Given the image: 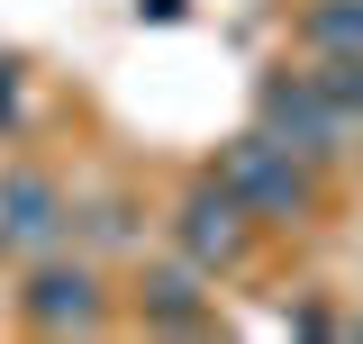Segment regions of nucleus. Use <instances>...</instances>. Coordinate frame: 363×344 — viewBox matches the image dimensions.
<instances>
[{"label": "nucleus", "mask_w": 363, "mask_h": 344, "mask_svg": "<svg viewBox=\"0 0 363 344\" xmlns=\"http://www.w3.org/2000/svg\"><path fill=\"white\" fill-rule=\"evenodd\" d=\"M0 118H9V64H0Z\"/></svg>", "instance_id": "nucleus-9"}, {"label": "nucleus", "mask_w": 363, "mask_h": 344, "mask_svg": "<svg viewBox=\"0 0 363 344\" xmlns=\"http://www.w3.org/2000/svg\"><path fill=\"white\" fill-rule=\"evenodd\" d=\"M218 181H227V190H236L255 217H281V227L318 209V190H309V154H291V145H281V136H264V127L236 136V145L218 154Z\"/></svg>", "instance_id": "nucleus-1"}, {"label": "nucleus", "mask_w": 363, "mask_h": 344, "mask_svg": "<svg viewBox=\"0 0 363 344\" xmlns=\"http://www.w3.org/2000/svg\"><path fill=\"white\" fill-rule=\"evenodd\" d=\"M145 308H155L164 326H200V317H209V308H200V263L182 254L173 272H155V281H145Z\"/></svg>", "instance_id": "nucleus-6"}, {"label": "nucleus", "mask_w": 363, "mask_h": 344, "mask_svg": "<svg viewBox=\"0 0 363 344\" xmlns=\"http://www.w3.org/2000/svg\"><path fill=\"white\" fill-rule=\"evenodd\" d=\"M264 136H281L291 154L327 164V154H345V136H354V109H336V100H327L309 73H281V82H264Z\"/></svg>", "instance_id": "nucleus-2"}, {"label": "nucleus", "mask_w": 363, "mask_h": 344, "mask_svg": "<svg viewBox=\"0 0 363 344\" xmlns=\"http://www.w3.org/2000/svg\"><path fill=\"white\" fill-rule=\"evenodd\" d=\"M18 317H28L37 336H91V326H100V281H91V263H37L28 290H18Z\"/></svg>", "instance_id": "nucleus-4"}, {"label": "nucleus", "mask_w": 363, "mask_h": 344, "mask_svg": "<svg viewBox=\"0 0 363 344\" xmlns=\"http://www.w3.org/2000/svg\"><path fill=\"white\" fill-rule=\"evenodd\" d=\"M300 37H309L318 55H363V0H309Z\"/></svg>", "instance_id": "nucleus-7"}, {"label": "nucleus", "mask_w": 363, "mask_h": 344, "mask_svg": "<svg viewBox=\"0 0 363 344\" xmlns=\"http://www.w3.org/2000/svg\"><path fill=\"white\" fill-rule=\"evenodd\" d=\"M64 236V190L45 172H0V245L9 254H55Z\"/></svg>", "instance_id": "nucleus-5"}, {"label": "nucleus", "mask_w": 363, "mask_h": 344, "mask_svg": "<svg viewBox=\"0 0 363 344\" xmlns=\"http://www.w3.org/2000/svg\"><path fill=\"white\" fill-rule=\"evenodd\" d=\"M309 82L327 91L336 109H354V118H363V55H318V73H309Z\"/></svg>", "instance_id": "nucleus-8"}, {"label": "nucleus", "mask_w": 363, "mask_h": 344, "mask_svg": "<svg viewBox=\"0 0 363 344\" xmlns=\"http://www.w3.org/2000/svg\"><path fill=\"white\" fill-rule=\"evenodd\" d=\"M173 236H182V254L200 263V272H227V263H245V245H255V209H245L227 181H191Z\"/></svg>", "instance_id": "nucleus-3"}, {"label": "nucleus", "mask_w": 363, "mask_h": 344, "mask_svg": "<svg viewBox=\"0 0 363 344\" xmlns=\"http://www.w3.org/2000/svg\"><path fill=\"white\" fill-rule=\"evenodd\" d=\"M354 336H363V317H354Z\"/></svg>", "instance_id": "nucleus-10"}]
</instances>
